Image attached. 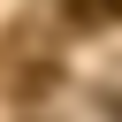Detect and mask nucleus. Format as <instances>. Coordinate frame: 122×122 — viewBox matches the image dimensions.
I'll return each instance as SVG.
<instances>
[{"label": "nucleus", "instance_id": "f257e3e1", "mask_svg": "<svg viewBox=\"0 0 122 122\" xmlns=\"http://www.w3.org/2000/svg\"><path fill=\"white\" fill-rule=\"evenodd\" d=\"M61 23L69 30H107V23H122V0H61Z\"/></svg>", "mask_w": 122, "mask_h": 122}]
</instances>
